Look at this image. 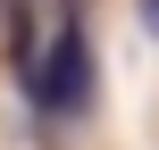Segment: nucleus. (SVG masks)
Segmentation results:
<instances>
[{
    "instance_id": "f03ea898",
    "label": "nucleus",
    "mask_w": 159,
    "mask_h": 150,
    "mask_svg": "<svg viewBox=\"0 0 159 150\" xmlns=\"http://www.w3.org/2000/svg\"><path fill=\"white\" fill-rule=\"evenodd\" d=\"M143 25H151V33H159V0H143Z\"/></svg>"
},
{
    "instance_id": "f257e3e1",
    "label": "nucleus",
    "mask_w": 159,
    "mask_h": 150,
    "mask_svg": "<svg viewBox=\"0 0 159 150\" xmlns=\"http://www.w3.org/2000/svg\"><path fill=\"white\" fill-rule=\"evenodd\" d=\"M34 100H42L50 117H75V109L92 100V42H84L75 17H67V25L50 33V50L34 58Z\"/></svg>"
}]
</instances>
